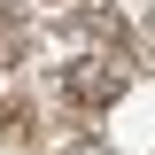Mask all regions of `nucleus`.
I'll return each mask as SVG.
<instances>
[{"label":"nucleus","instance_id":"obj_1","mask_svg":"<svg viewBox=\"0 0 155 155\" xmlns=\"http://www.w3.org/2000/svg\"><path fill=\"white\" fill-rule=\"evenodd\" d=\"M70 155H101V147H70Z\"/></svg>","mask_w":155,"mask_h":155}]
</instances>
